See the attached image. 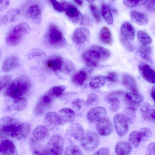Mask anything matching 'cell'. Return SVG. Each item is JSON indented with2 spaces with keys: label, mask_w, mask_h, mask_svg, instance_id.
<instances>
[{
  "label": "cell",
  "mask_w": 155,
  "mask_h": 155,
  "mask_svg": "<svg viewBox=\"0 0 155 155\" xmlns=\"http://www.w3.org/2000/svg\"><path fill=\"white\" fill-rule=\"evenodd\" d=\"M29 78L25 74L21 75L12 81L8 86L4 94L11 98L20 97L25 94L31 86Z\"/></svg>",
  "instance_id": "1"
},
{
  "label": "cell",
  "mask_w": 155,
  "mask_h": 155,
  "mask_svg": "<svg viewBox=\"0 0 155 155\" xmlns=\"http://www.w3.org/2000/svg\"><path fill=\"white\" fill-rule=\"evenodd\" d=\"M45 44L49 47L56 49L66 46L67 41L60 29L55 25L50 24L44 37Z\"/></svg>",
  "instance_id": "2"
},
{
  "label": "cell",
  "mask_w": 155,
  "mask_h": 155,
  "mask_svg": "<svg viewBox=\"0 0 155 155\" xmlns=\"http://www.w3.org/2000/svg\"><path fill=\"white\" fill-rule=\"evenodd\" d=\"M30 28L28 25L24 22L16 25L8 32L5 41L10 46H15L20 43L29 32Z\"/></svg>",
  "instance_id": "3"
},
{
  "label": "cell",
  "mask_w": 155,
  "mask_h": 155,
  "mask_svg": "<svg viewBox=\"0 0 155 155\" xmlns=\"http://www.w3.org/2000/svg\"><path fill=\"white\" fill-rule=\"evenodd\" d=\"M24 15L31 23L39 24L42 21V5L36 1H29L24 4Z\"/></svg>",
  "instance_id": "4"
},
{
  "label": "cell",
  "mask_w": 155,
  "mask_h": 155,
  "mask_svg": "<svg viewBox=\"0 0 155 155\" xmlns=\"http://www.w3.org/2000/svg\"><path fill=\"white\" fill-rule=\"evenodd\" d=\"M64 140L62 137L58 134L52 135L40 155H62L64 149Z\"/></svg>",
  "instance_id": "5"
},
{
  "label": "cell",
  "mask_w": 155,
  "mask_h": 155,
  "mask_svg": "<svg viewBox=\"0 0 155 155\" xmlns=\"http://www.w3.org/2000/svg\"><path fill=\"white\" fill-rule=\"evenodd\" d=\"M21 124L18 119L6 116L0 119V134L12 137L13 133Z\"/></svg>",
  "instance_id": "6"
},
{
  "label": "cell",
  "mask_w": 155,
  "mask_h": 155,
  "mask_svg": "<svg viewBox=\"0 0 155 155\" xmlns=\"http://www.w3.org/2000/svg\"><path fill=\"white\" fill-rule=\"evenodd\" d=\"M68 61V59L59 56L50 57L46 61V67L55 72H61L64 74Z\"/></svg>",
  "instance_id": "7"
},
{
  "label": "cell",
  "mask_w": 155,
  "mask_h": 155,
  "mask_svg": "<svg viewBox=\"0 0 155 155\" xmlns=\"http://www.w3.org/2000/svg\"><path fill=\"white\" fill-rule=\"evenodd\" d=\"M61 3L64 8V11L67 17L74 23L79 22L83 24L84 17L73 4L66 1H61Z\"/></svg>",
  "instance_id": "8"
},
{
  "label": "cell",
  "mask_w": 155,
  "mask_h": 155,
  "mask_svg": "<svg viewBox=\"0 0 155 155\" xmlns=\"http://www.w3.org/2000/svg\"><path fill=\"white\" fill-rule=\"evenodd\" d=\"M81 145L85 150L91 151L95 149L99 144L100 139L98 134L93 131L84 134L81 140Z\"/></svg>",
  "instance_id": "9"
},
{
  "label": "cell",
  "mask_w": 155,
  "mask_h": 155,
  "mask_svg": "<svg viewBox=\"0 0 155 155\" xmlns=\"http://www.w3.org/2000/svg\"><path fill=\"white\" fill-rule=\"evenodd\" d=\"M54 97L48 91L40 99L34 108V113L37 115L43 114L51 105Z\"/></svg>",
  "instance_id": "10"
},
{
  "label": "cell",
  "mask_w": 155,
  "mask_h": 155,
  "mask_svg": "<svg viewBox=\"0 0 155 155\" xmlns=\"http://www.w3.org/2000/svg\"><path fill=\"white\" fill-rule=\"evenodd\" d=\"M81 58L86 66L92 68L97 67L101 60L99 54L95 51L90 49L82 54Z\"/></svg>",
  "instance_id": "11"
},
{
  "label": "cell",
  "mask_w": 155,
  "mask_h": 155,
  "mask_svg": "<svg viewBox=\"0 0 155 155\" xmlns=\"http://www.w3.org/2000/svg\"><path fill=\"white\" fill-rule=\"evenodd\" d=\"M114 120L118 134L120 137L125 135L128 130V124L124 115L121 113L117 114L114 117Z\"/></svg>",
  "instance_id": "12"
},
{
  "label": "cell",
  "mask_w": 155,
  "mask_h": 155,
  "mask_svg": "<svg viewBox=\"0 0 155 155\" xmlns=\"http://www.w3.org/2000/svg\"><path fill=\"white\" fill-rule=\"evenodd\" d=\"M93 69L86 65L84 67L80 70L72 74L71 77L72 82L76 85L82 86L87 80Z\"/></svg>",
  "instance_id": "13"
},
{
  "label": "cell",
  "mask_w": 155,
  "mask_h": 155,
  "mask_svg": "<svg viewBox=\"0 0 155 155\" xmlns=\"http://www.w3.org/2000/svg\"><path fill=\"white\" fill-rule=\"evenodd\" d=\"M89 31L86 28L80 27L76 28L73 31L71 39L75 43L80 45L87 41L90 38Z\"/></svg>",
  "instance_id": "14"
},
{
  "label": "cell",
  "mask_w": 155,
  "mask_h": 155,
  "mask_svg": "<svg viewBox=\"0 0 155 155\" xmlns=\"http://www.w3.org/2000/svg\"><path fill=\"white\" fill-rule=\"evenodd\" d=\"M31 130V125L30 123H23L14 132L12 137L17 140H24L28 137Z\"/></svg>",
  "instance_id": "15"
},
{
  "label": "cell",
  "mask_w": 155,
  "mask_h": 155,
  "mask_svg": "<svg viewBox=\"0 0 155 155\" xmlns=\"http://www.w3.org/2000/svg\"><path fill=\"white\" fill-rule=\"evenodd\" d=\"M140 73L143 78L147 81L152 83L155 82L154 70L147 64L141 62L138 65Z\"/></svg>",
  "instance_id": "16"
},
{
  "label": "cell",
  "mask_w": 155,
  "mask_h": 155,
  "mask_svg": "<svg viewBox=\"0 0 155 155\" xmlns=\"http://www.w3.org/2000/svg\"><path fill=\"white\" fill-rule=\"evenodd\" d=\"M107 112L103 107H97L91 108L87 115L89 121L91 123H97L101 119L106 117Z\"/></svg>",
  "instance_id": "17"
},
{
  "label": "cell",
  "mask_w": 155,
  "mask_h": 155,
  "mask_svg": "<svg viewBox=\"0 0 155 155\" xmlns=\"http://www.w3.org/2000/svg\"><path fill=\"white\" fill-rule=\"evenodd\" d=\"M96 129L100 134L103 136H107L112 131L113 127L110 120L106 117L102 118L96 123Z\"/></svg>",
  "instance_id": "18"
},
{
  "label": "cell",
  "mask_w": 155,
  "mask_h": 155,
  "mask_svg": "<svg viewBox=\"0 0 155 155\" xmlns=\"http://www.w3.org/2000/svg\"><path fill=\"white\" fill-rule=\"evenodd\" d=\"M7 100L6 103L7 108L9 110L21 111L25 109L27 106V100L24 97L11 98Z\"/></svg>",
  "instance_id": "19"
},
{
  "label": "cell",
  "mask_w": 155,
  "mask_h": 155,
  "mask_svg": "<svg viewBox=\"0 0 155 155\" xmlns=\"http://www.w3.org/2000/svg\"><path fill=\"white\" fill-rule=\"evenodd\" d=\"M45 120L51 126H59L65 124L66 122L59 114L53 111L47 112L45 117Z\"/></svg>",
  "instance_id": "20"
},
{
  "label": "cell",
  "mask_w": 155,
  "mask_h": 155,
  "mask_svg": "<svg viewBox=\"0 0 155 155\" xmlns=\"http://www.w3.org/2000/svg\"><path fill=\"white\" fill-rule=\"evenodd\" d=\"M66 134L74 139L81 140L84 134V130L80 124L75 123L71 124L66 130Z\"/></svg>",
  "instance_id": "21"
},
{
  "label": "cell",
  "mask_w": 155,
  "mask_h": 155,
  "mask_svg": "<svg viewBox=\"0 0 155 155\" xmlns=\"http://www.w3.org/2000/svg\"><path fill=\"white\" fill-rule=\"evenodd\" d=\"M33 140L36 142H43L46 140L49 136L48 128L43 125L36 127L32 133Z\"/></svg>",
  "instance_id": "22"
},
{
  "label": "cell",
  "mask_w": 155,
  "mask_h": 155,
  "mask_svg": "<svg viewBox=\"0 0 155 155\" xmlns=\"http://www.w3.org/2000/svg\"><path fill=\"white\" fill-rule=\"evenodd\" d=\"M140 110L143 119L148 121H154L155 110L150 104L143 103L140 105Z\"/></svg>",
  "instance_id": "23"
},
{
  "label": "cell",
  "mask_w": 155,
  "mask_h": 155,
  "mask_svg": "<svg viewBox=\"0 0 155 155\" xmlns=\"http://www.w3.org/2000/svg\"><path fill=\"white\" fill-rule=\"evenodd\" d=\"M144 100L143 97L134 93H128L125 96V101L128 107L137 110L140 106V103Z\"/></svg>",
  "instance_id": "24"
},
{
  "label": "cell",
  "mask_w": 155,
  "mask_h": 155,
  "mask_svg": "<svg viewBox=\"0 0 155 155\" xmlns=\"http://www.w3.org/2000/svg\"><path fill=\"white\" fill-rule=\"evenodd\" d=\"M16 150L14 143L7 138L0 145V153L2 155H13L15 153Z\"/></svg>",
  "instance_id": "25"
},
{
  "label": "cell",
  "mask_w": 155,
  "mask_h": 155,
  "mask_svg": "<svg viewBox=\"0 0 155 155\" xmlns=\"http://www.w3.org/2000/svg\"><path fill=\"white\" fill-rule=\"evenodd\" d=\"M122 83L133 93L137 94L139 93L136 81L134 78L130 75L127 74H123Z\"/></svg>",
  "instance_id": "26"
},
{
  "label": "cell",
  "mask_w": 155,
  "mask_h": 155,
  "mask_svg": "<svg viewBox=\"0 0 155 155\" xmlns=\"http://www.w3.org/2000/svg\"><path fill=\"white\" fill-rule=\"evenodd\" d=\"M130 17L133 21L140 25H145L148 22V18L145 14L135 10L130 12Z\"/></svg>",
  "instance_id": "27"
},
{
  "label": "cell",
  "mask_w": 155,
  "mask_h": 155,
  "mask_svg": "<svg viewBox=\"0 0 155 155\" xmlns=\"http://www.w3.org/2000/svg\"><path fill=\"white\" fill-rule=\"evenodd\" d=\"M122 35L128 40L134 39L135 35V30L134 27L129 22L126 21L123 23L121 28Z\"/></svg>",
  "instance_id": "28"
},
{
  "label": "cell",
  "mask_w": 155,
  "mask_h": 155,
  "mask_svg": "<svg viewBox=\"0 0 155 155\" xmlns=\"http://www.w3.org/2000/svg\"><path fill=\"white\" fill-rule=\"evenodd\" d=\"M18 64L19 59L16 56L9 57L4 61L2 67V71L4 72H9L17 67Z\"/></svg>",
  "instance_id": "29"
},
{
  "label": "cell",
  "mask_w": 155,
  "mask_h": 155,
  "mask_svg": "<svg viewBox=\"0 0 155 155\" xmlns=\"http://www.w3.org/2000/svg\"><path fill=\"white\" fill-rule=\"evenodd\" d=\"M131 150L130 144L125 141L118 142L115 148V152L117 155H129Z\"/></svg>",
  "instance_id": "30"
},
{
  "label": "cell",
  "mask_w": 155,
  "mask_h": 155,
  "mask_svg": "<svg viewBox=\"0 0 155 155\" xmlns=\"http://www.w3.org/2000/svg\"><path fill=\"white\" fill-rule=\"evenodd\" d=\"M21 11L18 8H14L8 11L4 15L2 18L4 24H8L13 22L20 15Z\"/></svg>",
  "instance_id": "31"
},
{
  "label": "cell",
  "mask_w": 155,
  "mask_h": 155,
  "mask_svg": "<svg viewBox=\"0 0 155 155\" xmlns=\"http://www.w3.org/2000/svg\"><path fill=\"white\" fill-rule=\"evenodd\" d=\"M100 41L103 43L111 45L112 37L110 30L107 26H103L101 29L99 35Z\"/></svg>",
  "instance_id": "32"
},
{
  "label": "cell",
  "mask_w": 155,
  "mask_h": 155,
  "mask_svg": "<svg viewBox=\"0 0 155 155\" xmlns=\"http://www.w3.org/2000/svg\"><path fill=\"white\" fill-rule=\"evenodd\" d=\"M59 113L66 123L72 122L75 119V113L71 108H65L61 109L59 110Z\"/></svg>",
  "instance_id": "33"
},
{
  "label": "cell",
  "mask_w": 155,
  "mask_h": 155,
  "mask_svg": "<svg viewBox=\"0 0 155 155\" xmlns=\"http://www.w3.org/2000/svg\"><path fill=\"white\" fill-rule=\"evenodd\" d=\"M106 77L103 75H98L93 78L91 80L89 85L94 88H98L103 86L106 83L107 81Z\"/></svg>",
  "instance_id": "34"
},
{
  "label": "cell",
  "mask_w": 155,
  "mask_h": 155,
  "mask_svg": "<svg viewBox=\"0 0 155 155\" xmlns=\"http://www.w3.org/2000/svg\"><path fill=\"white\" fill-rule=\"evenodd\" d=\"M101 12L106 22L109 24L113 22V17L111 11L107 5L103 3L101 5Z\"/></svg>",
  "instance_id": "35"
},
{
  "label": "cell",
  "mask_w": 155,
  "mask_h": 155,
  "mask_svg": "<svg viewBox=\"0 0 155 155\" xmlns=\"http://www.w3.org/2000/svg\"><path fill=\"white\" fill-rule=\"evenodd\" d=\"M129 140L134 147H137L142 141L141 137L139 131L135 130L132 131L129 135Z\"/></svg>",
  "instance_id": "36"
},
{
  "label": "cell",
  "mask_w": 155,
  "mask_h": 155,
  "mask_svg": "<svg viewBox=\"0 0 155 155\" xmlns=\"http://www.w3.org/2000/svg\"><path fill=\"white\" fill-rule=\"evenodd\" d=\"M90 49L96 51L100 55L101 60L106 59L109 58L110 55V52L108 49L100 46L94 45Z\"/></svg>",
  "instance_id": "37"
},
{
  "label": "cell",
  "mask_w": 155,
  "mask_h": 155,
  "mask_svg": "<svg viewBox=\"0 0 155 155\" xmlns=\"http://www.w3.org/2000/svg\"><path fill=\"white\" fill-rule=\"evenodd\" d=\"M89 8L91 13L96 21L98 23L101 22L102 18L98 7L95 5L91 4L89 5Z\"/></svg>",
  "instance_id": "38"
},
{
  "label": "cell",
  "mask_w": 155,
  "mask_h": 155,
  "mask_svg": "<svg viewBox=\"0 0 155 155\" xmlns=\"http://www.w3.org/2000/svg\"><path fill=\"white\" fill-rule=\"evenodd\" d=\"M137 36L139 40L143 44L147 45L152 42L150 36L144 31H139L137 32Z\"/></svg>",
  "instance_id": "39"
},
{
  "label": "cell",
  "mask_w": 155,
  "mask_h": 155,
  "mask_svg": "<svg viewBox=\"0 0 155 155\" xmlns=\"http://www.w3.org/2000/svg\"><path fill=\"white\" fill-rule=\"evenodd\" d=\"M135 110L133 108L129 107H126L124 110L123 114L130 124H133L136 118Z\"/></svg>",
  "instance_id": "40"
},
{
  "label": "cell",
  "mask_w": 155,
  "mask_h": 155,
  "mask_svg": "<svg viewBox=\"0 0 155 155\" xmlns=\"http://www.w3.org/2000/svg\"><path fill=\"white\" fill-rule=\"evenodd\" d=\"M46 54L43 51L38 49H33L29 51L27 57L29 59L35 58H41L45 57Z\"/></svg>",
  "instance_id": "41"
},
{
  "label": "cell",
  "mask_w": 155,
  "mask_h": 155,
  "mask_svg": "<svg viewBox=\"0 0 155 155\" xmlns=\"http://www.w3.org/2000/svg\"><path fill=\"white\" fill-rule=\"evenodd\" d=\"M66 89L64 86L58 85L52 87L48 91L54 97H57L61 96Z\"/></svg>",
  "instance_id": "42"
},
{
  "label": "cell",
  "mask_w": 155,
  "mask_h": 155,
  "mask_svg": "<svg viewBox=\"0 0 155 155\" xmlns=\"http://www.w3.org/2000/svg\"><path fill=\"white\" fill-rule=\"evenodd\" d=\"M64 155H83V154L78 147L75 145H71L66 148Z\"/></svg>",
  "instance_id": "43"
},
{
  "label": "cell",
  "mask_w": 155,
  "mask_h": 155,
  "mask_svg": "<svg viewBox=\"0 0 155 155\" xmlns=\"http://www.w3.org/2000/svg\"><path fill=\"white\" fill-rule=\"evenodd\" d=\"M12 78V76L10 74L4 75L0 77V92L8 85Z\"/></svg>",
  "instance_id": "44"
},
{
  "label": "cell",
  "mask_w": 155,
  "mask_h": 155,
  "mask_svg": "<svg viewBox=\"0 0 155 155\" xmlns=\"http://www.w3.org/2000/svg\"><path fill=\"white\" fill-rule=\"evenodd\" d=\"M147 1H123L124 5L127 7L129 8H134L141 6L145 5Z\"/></svg>",
  "instance_id": "45"
},
{
  "label": "cell",
  "mask_w": 155,
  "mask_h": 155,
  "mask_svg": "<svg viewBox=\"0 0 155 155\" xmlns=\"http://www.w3.org/2000/svg\"><path fill=\"white\" fill-rule=\"evenodd\" d=\"M108 103L110 109L112 111L116 112L120 107V101L117 98L115 97H111L109 98Z\"/></svg>",
  "instance_id": "46"
},
{
  "label": "cell",
  "mask_w": 155,
  "mask_h": 155,
  "mask_svg": "<svg viewBox=\"0 0 155 155\" xmlns=\"http://www.w3.org/2000/svg\"><path fill=\"white\" fill-rule=\"evenodd\" d=\"M98 101L97 95L94 93H91L88 95L86 104L88 106H94L97 105Z\"/></svg>",
  "instance_id": "47"
},
{
  "label": "cell",
  "mask_w": 155,
  "mask_h": 155,
  "mask_svg": "<svg viewBox=\"0 0 155 155\" xmlns=\"http://www.w3.org/2000/svg\"><path fill=\"white\" fill-rule=\"evenodd\" d=\"M139 132L140 134L142 140H146L150 138L152 135L150 130L148 127H144L141 128Z\"/></svg>",
  "instance_id": "48"
},
{
  "label": "cell",
  "mask_w": 155,
  "mask_h": 155,
  "mask_svg": "<svg viewBox=\"0 0 155 155\" xmlns=\"http://www.w3.org/2000/svg\"><path fill=\"white\" fill-rule=\"evenodd\" d=\"M120 41L125 48L129 51L132 52L134 50V47L129 41L122 35L120 36Z\"/></svg>",
  "instance_id": "49"
},
{
  "label": "cell",
  "mask_w": 155,
  "mask_h": 155,
  "mask_svg": "<svg viewBox=\"0 0 155 155\" xmlns=\"http://www.w3.org/2000/svg\"><path fill=\"white\" fill-rule=\"evenodd\" d=\"M85 103L83 100L79 98L75 99L72 102L71 105L73 108L76 110H80Z\"/></svg>",
  "instance_id": "50"
},
{
  "label": "cell",
  "mask_w": 155,
  "mask_h": 155,
  "mask_svg": "<svg viewBox=\"0 0 155 155\" xmlns=\"http://www.w3.org/2000/svg\"><path fill=\"white\" fill-rule=\"evenodd\" d=\"M106 77L107 80L111 82L116 83L118 81V74L114 72L110 71L108 72Z\"/></svg>",
  "instance_id": "51"
},
{
  "label": "cell",
  "mask_w": 155,
  "mask_h": 155,
  "mask_svg": "<svg viewBox=\"0 0 155 155\" xmlns=\"http://www.w3.org/2000/svg\"><path fill=\"white\" fill-rule=\"evenodd\" d=\"M51 3L54 9L59 12H62L64 11V8L63 5L56 0H50Z\"/></svg>",
  "instance_id": "52"
},
{
  "label": "cell",
  "mask_w": 155,
  "mask_h": 155,
  "mask_svg": "<svg viewBox=\"0 0 155 155\" xmlns=\"http://www.w3.org/2000/svg\"><path fill=\"white\" fill-rule=\"evenodd\" d=\"M137 53L139 56L146 62L150 64L153 63V60L147 54L142 52L140 50L137 51Z\"/></svg>",
  "instance_id": "53"
},
{
  "label": "cell",
  "mask_w": 155,
  "mask_h": 155,
  "mask_svg": "<svg viewBox=\"0 0 155 155\" xmlns=\"http://www.w3.org/2000/svg\"><path fill=\"white\" fill-rule=\"evenodd\" d=\"M145 6L146 9L148 11L153 12L155 10V1L149 0L147 1Z\"/></svg>",
  "instance_id": "54"
},
{
  "label": "cell",
  "mask_w": 155,
  "mask_h": 155,
  "mask_svg": "<svg viewBox=\"0 0 155 155\" xmlns=\"http://www.w3.org/2000/svg\"><path fill=\"white\" fill-rule=\"evenodd\" d=\"M110 153V150L108 147H103L99 149L92 155H109Z\"/></svg>",
  "instance_id": "55"
},
{
  "label": "cell",
  "mask_w": 155,
  "mask_h": 155,
  "mask_svg": "<svg viewBox=\"0 0 155 155\" xmlns=\"http://www.w3.org/2000/svg\"><path fill=\"white\" fill-rule=\"evenodd\" d=\"M155 143H150L147 146L145 155H155Z\"/></svg>",
  "instance_id": "56"
},
{
  "label": "cell",
  "mask_w": 155,
  "mask_h": 155,
  "mask_svg": "<svg viewBox=\"0 0 155 155\" xmlns=\"http://www.w3.org/2000/svg\"><path fill=\"white\" fill-rule=\"evenodd\" d=\"M139 48L140 51L146 54H150L151 52V49L150 47L147 45H141Z\"/></svg>",
  "instance_id": "57"
},
{
  "label": "cell",
  "mask_w": 155,
  "mask_h": 155,
  "mask_svg": "<svg viewBox=\"0 0 155 155\" xmlns=\"http://www.w3.org/2000/svg\"><path fill=\"white\" fill-rule=\"evenodd\" d=\"M9 1L0 0V11L6 9L9 6Z\"/></svg>",
  "instance_id": "58"
},
{
  "label": "cell",
  "mask_w": 155,
  "mask_h": 155,
  "mask_svg": "<svg viewBox=\"0 0 155 155\" xmlns=\"http://www.w3.org/2000/svg\"><path fill=\"white\" fill-rule=\"evenodd\" d=\"M124 92L122 91H113L109 94L108 97H112L114 96L122 95L124 94Z\"/></svg>",
  "instance_id": "59"
},
{
  "label": "cell",
  "mask_w": 155,
  "mask_h": 155,
  "mask_svg": "<svg viewBox=\"0 0 155 155\" xmlns=\"http://www.w3.org/2000/svg\"><path fill=\"white\" fill-rule=\"evenodd\" d=\"M155 87L154 86L152 87L150 93V95L152 99L154 101H155Z\"/></svg>",
  "instance_id": "60"
},
{
  "label": "cell",
  "mask_w": 155,
  "mask_h": 155,
  "mask_svg": "<svg viewBox=\"0 0 155 155\" xmlns=\"http://www.w3.org/2000/svg\"><path fill=\"white\" fill-rule=\"evenodd\" d=\"M74 1L79 6H82L83 5V2L82 0H74Z\"/></svg>",
  "instance_id": "61"
},
{
  "label": "cell",
  "mask_w": 155,
  "mask_h": 155,
  "mask_svg": "<svg viewBox=\"0 0 155 155\" xmlns=\"http://www.w3.org/2000/svg\"><path fill=\"white\" fill-rule=\"evenodd\" d=\"M7 138L3 136H0V145L2 142Z\"/></svg>",
  "instance_id": "62"
},
{
  "label": "cell",
  "mask_w": 155,
  "mask_h": 155,
  "mask_svg": "<svg viewBox=\"0 0 155 155\" xmlns=\"http://www.w3.org/2000/svg\"><path fill=\"white\" fill-rule=\"evenodd\" d=\"M87 1L89 2H94V1L90 0V1Z\"/></svg>",
  "instance_id": "63"
},
{
  "label": "cell",
  "mask_w": 155,
  "mask_h": 155,
  "mask_svg": "<svg viewBox=\"0 0 155 155\" xmlns=\"http://www.w3.org/2000/svg\"><path fill=\"white\" fill-rule=\"evenodd\" d=\"M0 55H1V51L0 50Z\"/></svg>",
  "instance_id": "64"
}]
</instances>
